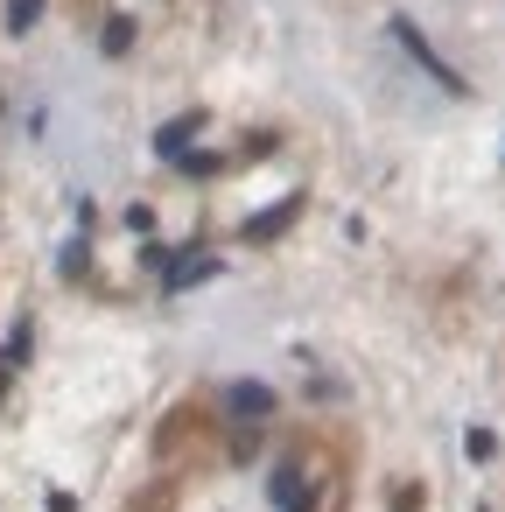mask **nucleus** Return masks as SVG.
<instances>
[{
	"mask_svg": "<svg viewBox=\"0 0 505 512\" xmlns=\"http://www.w3.org/2000/svg\"><path fill=\"white\" fill-rule=\"evenodd\" d=\"M36 22V0H15V8H8V29H29Z\"/></svg>",
	"mask_w": 505,
	"mask_h": 512,
	"instance_id": "1",
	"label": "nucleus"
}]
</instances>
